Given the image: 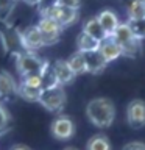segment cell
I'll return each mask as SVG.
<instances>
[{
	"instance_id": "cell-12",
	"label": "cell",
	"mask_w": 145,
	"mask_h": 150,
	"mask_svg": "<svg viewBox=\"0 0 145 150\" xmlns=\"http://www.w3.org/2000/svg\"><path fill=\"white\" fill-rule=\"evenodd\" d=\"M83 58H84V63H86V67H87V72L89 74H100L103 69L106 67V61L103 59V56L100 55L98 50H94V52H86L83 53Z\"/></svg>"
},
{
	"instance_id": "cell-16",
	"label": "cell",
	"mask_w": 145,
	"mask_h": 150,
	"mask_svg": "<svg viewBox=\"0 0 145 150\" xmlns=\"http://www.w3.org/2000/svg\"><path fill=\"white\" fill-rule=\"evenodd\" d=\"M77 47H78V52L81 53H86V52H94V50H98L100 47V42L97 39H94L92 36L86 35L84 31H81L77 38Z\"/></svg>"
},
{
	"instance_id": "cell-9",
	"label": "cell",
	"mask_w": 145,
	"mask_h": 150,
	"mask_svg": "<svg viewBox=\"0 0 145 150\" xmlns=\"http://www.w3.org/2000/svg\"><path fill=\"white\" fill-rule=\"evenodd\" d=\"M14 97H19V84L9 72L0 70V98L13 100Z\"/></svg>"
},
{
	"instance_id": "cell-22",
	"label": "cell",
	"mask_w": 145,
	"mask_h": 150,
	"mask_svg": "<svg viewBox=\"0 0 145 150\" xmlns=\"http://www.w3.org/2000/svg\"><path fill=\"white\" fill-rule=\"evenodd\" d=\"M128 25H130V30L133 33L134 39H137V41L145 39V17L139 19V21H128Z\"/></svg>"
},
{
	"instance_id": "cell-13",
	"label": "cell",
	"mask_w": 145,
	"mask_h": 150,
	"mask_svg": "<svg viewBox=\"0 0 145 150\" xmlns=\"http://www.w3.org/2000/svg\"><path fill=\"white\" fill-rule=\"evenodd\" d=\"M97 21H98V23L101 25V28L105 30V33L108 36H111L115 28L119 27V23H120L117 14L112 11V9H103V11L97 16Z\"/></svg>"
},
{
	"instance_id": "cell-15",
	"label": "cell",
	"mask_w": 145,
	"mask_h": 150,
	"mask_svg": "<svg viewBox=\"0 0 145 150\" xmlns=\"http://www.w3.org/2000/svg\"><path fill=\"white\" fill-rule=\"evenodd\" d=\"M83 31L86 33V35L92 36L94 39H97L98 42H101L103 39H106V38H108V35L105 33V30H103L101 25L98 23L97 17H91V19H87V21L83 23Z\"/></svg>"
},
{
	"instance_id": "cell-5",
	"label": "cell",
	"mask_w": 145,
	"mask_h": 150,
	"mask_svg": "<svg viewBox=\"0 0 145 150\" xmlns=\"http://www.w3.org/2000/svg\"><path fill=\"white\" fill-rule=\"evenodd\" d=\"M37 28H39L42 41H44V45L56 44L61 38V33H63V27H61L56 21H53V19H50L47 16H41Z\"/></svg>"
},
{
	"instance_id": "cell-29",
	"label": "cell",
	"mask_w": 145,
	"mask_h": 150,
	"mask_svg": "<svg viewBox=\"0 0 145 150\" xmlns=\"http://www.w3.org/2000/svg\"><path fill=\"white\" fill-rule=\"evenodd\" d=\"M27 5H41L42 0H23Z\"/></svg>"
},
{
	"instance_id": "cell-28",
	"label": "cell",
	"mask_w": 145,
	"mask_h": 150,
	"mask_svg": "<svg viewBox=\"0 0 145 150\" xmlns=\"http://www.w3.org/2000/svg\"><path fill=\"white\" fill-rule=\"evenodd\" d=\"M11 150H31L30 147H27V145H22V144H17V145H13Z\"/></svg>"
},
{
	"instance_id": "cell-10",
	"label": "cell",
	"mask_w": 145,
	"mask_h": 150,
	"mask_svg": "<svg viewBox=\"0 0 145 150\" xmlns=\"http://www.w3.org/2000/svg\"><path fill=\"white\" fill-rule=\"evenodd\" d=\"M98 52L103 56V59L106 63H111V61H115L119 56H122V47L117 44V42L112 39L111 36H108L106 39H103L100 42V47H98Z\"/></svg>"
},
{
	"instance_id": "cell-11",
	"label": "cell",
	"mask_w": 145,
	"mask_h": 150,
	"mask_svg": "<svg viewBox=\"0 0 145 150\" xmlns=\"http://www.w3.org/2000/svg\"><path fill=\"white\" fill-rule=\"evenodd\" d=\"M51 69H53L56 78H58V83L61 84V86L73 81L75 75H73L72 70H70V67H69L67 59H56L55 63L51 64Z\"/></svg>"
},
{
	"instance_id": "cell-18",
	"label": "cell",
	"mask_w": 145,
	"mask_h": 150,
	"mask_svg": "<svg viewBox=\"0 0 145 150\" xmlns=\"http://www.w3.org/2000/svg\"><path fill=\"white\" fill-rule=\"evenodd\" d=\"M67 64L70 70L73 72V75H83V74H87V67H86V63H84V58H83V53L81 52H77L73 53L70 58L67 59Z\"/></svg>"
},
{
	"instance_id": "cell-4",
	"label": "cell",
	"mask_w": 145,
	"mask_h": 150,
	"mask_svg": "<svg viewBox=\"0 0 145 150\" xmlns=\"http://www.w3.org/2000/svg\"><path fill=\"white\" fill-rule=\"evenodd\" d=\"M42 16H47L50 19H53L59 23L61 27H69L78 21V9H72V8H65V6H61V5H53V6L44 9L41 11Z\"/></svg>"
},
{
	"instance_id": "cell-1",
	"label": "cell",
	"mask_w": 145,
	"mask_h": 150,
	"mask_svg": "<svg viewBox=\"0 0 145 150\" xmlns=\"http://www.w3.org/2000/svg\"><path fill=\"white\" fill-rule=\"evenodd\" d=\"M86 116L98 128H108L115 119V106L106 97L92 98L86 105Z\"/></svg>"
},
{
	"instance_id": "cell-31",
	"label": "cell",
	"mask_w": 145,
	"mask_h": 150,
	"mask_svg": "<svg viewBox=\"0 0 145 150\" xmlns=\"http://www.w3.org/2000/svg\"><path fill=\"white\" fill-rule=\"evenodd\" d=\"M64 150H78V149H75V147H67V149H64Z\"/></svg>"
},
{
	"instance_id": "cell-27",
	"label": "cell",
	"mask_w": 145,
	"mask_h": 150,
	"mask_svg": "<svg viewBox=\"0 0 145 150\" xmlns=\"http://www.w3.org/2000/svg\"><path fill=\"white\" fill-rule=\"evenodd\" d=\"M122 150H145V144L139 142V141H133V142L125 144Z\"/></svg>"
},
{
	"instance_id": "cell-8",
	"label": "cell",
	"mask_w": 145,
	"mask_h": 150,
	"mask_svg": "<svg viewBox=\"0 0 145 150\" xmlns=\"http://www.w3.org/2000/svg\"><path fill=\"white\" fill-rule=\"evenodd\" d=\"M75 133V124L69 116H59L56 117L51 124V134L59 141L70 139Z\"/></svg>"
},
{
	"instance_id": "cell-7",
	"label": "cell",
	"mask_w": 145,
	"mask_h": 150,
	"mask_svg": "<svg viewBox=\"0 0 145 150\" xmlns=\"http://www.w3.org/2000/svg\"><path fill=\"white\" fill-rule=\"evenodd\" d=\"M19 41H20L23 49L28 50L30 53H33L34 50H39L41 47H44V41H42V36L39 33L37 25H30L23 31H20L19 33Z\"/></svg>"
},
{
	"instance_id": "cell-21",
	"label": "cell",
	"mask_w": 145,
	"mask_h": 150,
	"mask_svg": "<svg viewBox=\"0 0 145 150\" xmlns=\"http://www.w3.org/2000/svg\"><path fill=\"white\" fill-rule=\"evenodd\" d=\"M145 17V5L131 0L128 5V21H139Z\"/></svg>"
},
{
	"instance_id": "cell-30",
	"label": "cell",
	"mask_w": 145,
	"mask_h": 150,
	"mask_svg": "<svg viewBox=\"0 0 145 150\" xmlns=\"http://www.w3.org/2000/svg\"><path fill=\"white\" fill-rule=\"evenodd\" d=\"M133 2H139V3H144L145 5V0H133Z\"/></svg>"
},
{
	"instance_id": "cell-20",
	"label": "cell",
	"mask_w": 145,
	"mask_h": 150,
	"mask_svg": "<svg viewBox=\"0 0 145 150\" xmlns=\"http://www.w3.org/2000/svg\"><path fill=\"white\" fill-rule=\"evenodd\" d=\"M42 89L41 88H30L25 84H19V97L27 102H37Z\"/></svg>"
},
{
	"instance_id": "cell-24",
	"label": "cell",
	"mask_w": 145,
	"mask_h": 150,
	"mask_svg": "<svg viewBox=\"0 0 145 150\" xmlns=\"http://www.w3.org/2000/svg\"><path fill=\"white\" fill-rule=\"evenodd\" d=\"M30 88H41V77L39 75H28V77H22V83Z\"/></svg>"
},
{
	"instance_id": "cell-3",
	"label": "cell",
	"mask_w": 145,
	"mask_h": 150,
	"mask_svg": "<svg viewBox=\"0 0 145 150\" xmlns=\"http://www.w3.org/2000/svg\"><path fill=\"white\" fill-rule=\"evenodd\" d=\"M16 64L19 74L22 77H28V75H41V72L47 66V61L37 58L34 53H30V52H20L17 55Z\"/></svg>"
},
{
	"instance_id": "cell-2",
	"label": "cell",
	"mask_w": 145,
	"mask_h": 150,
	"mask_svg": "<svg viewBox=\"0 0 145 150\" xmlns=\"http://www.w3.org/2000/svg\"><path fill=\"white\" fill-rule=\"evenodd\" d=\"M65 102H67V96L63 86H56L51 89H44L39 96L37 103H41L45 110L51 112H59L64 110Z\"/></svg>"
},
{
	"instance_id": "cell-23",
	"label": "cell",
	"mask_w": 145,
	"mask_h": 150,
	"mask_svg": "<svg viewBox=\"0 0 145 150\" xmlns=\"http://www.w3.org/2000/svg\"><path fill=\"white\" fill-rule=\"evenodd\" d=\"M17 0H0V22H6L16 8Z\"/></svg>"
},
{
	"instance_id": "cell-26",
	"label": "cell",
	"mask_w": 145,
	"mask_h": 150,
	"mask_svg": "<svg viewBox=\"0 0 145 150\" xmlns=\"http://www.w3.org/2000/svg\"><path fill=\"white\" fill-rule=\"evenodd\" d=\"M56 3L65 8H72V9H80L81 8L83 0H56Z\"/></svg>"
},
{
	"instance_id": "cell-19",
	"label": "cell",
	"mask_w": 145,
	"mask_h": 150,
	"mask_svg": "<svg viewBox=\"0 0 145 150\" xmlns=\"http://www.w3.org/2000/svg\"><path fill=\"white\" fill-rule=\"evenodd\" d=\"M86 150H111V142L105 134H94L87 141Z\"/></svg>"
},
{
	"instance_id": "cell-17",
	"label": "cell",
	"mask_w": 145,
	"mask_h": 150,
	"mask_svg": "<svg viewBox=\"0 0 145 150\" xmlns=\"http://www.w3.org/2000/svg\"><path fill=\"white\" fill-rule=\"evenodd\" d=\"M39 77H41V89L42 91H44V89H51V88L61 86V84L58 83V78H56L53 69H51V66L49 63H47V66L41 72Z\"/></svg>"
},
{
	"instance_id": "cell-14",
	"label": "cell",
	"mask_w": 145,
	"mask_h": 150,
	"mask_svg": "<svg viewBox=\"0 0 145 150\" xmlns=\"http://www.w3.org/2000/svg\"><path fill=\"white\" fill-rule=\"evenodd\" d=\"M111 38L122 47V50H123L126 45H130L133 41H136L134 36H133V33H131V30H130L128 22H123V23L120 22L119 27H117L114 30V33L111 35Z\"/></svg>"
},
{
	"instance_id": "cell-6",
	"label": "cell",
	"mask_w": 145,
	"mask_h": 150,
	"mask_svg": "<svg viewBox=\"0 0 145 150\" xmlns=\"http://www.w3.org/2000/svg\"><path fill=\"white\" fill-rule=\"evenodd\" d=\"M126 120L131 128L139 130L145 127V102L134 98L126 106Z\"/></svg>"
},
{
	"instance_id": "cell-25",
	"label": "cell",
	"mask_w": 145,
	"mask_h": 150,
	"mask_svg": "<svg viewBox=\"0 0 145 150\" xmlns=\"http://www.w3.org/2000/svg\"><path fill=\"white\" fill-rule=\"evenodd\" d=\"M8 125H9V114L6 112V110L0 105V134L8 128Z\"/></svg>"
}]
</instances>
